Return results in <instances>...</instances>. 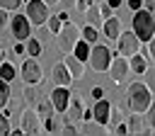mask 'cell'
<instances>
[{"label":"cell","mask_w":155,"mask_h":136,"mask_svg":"<svg viewBox=\"0 0 155 136\" xmlns=\"http://www.w3.org/2000/svg\"><path fill=\"white\" fill-rule=\"evenodd\" d=\"M126 102H128V109L131 112H138V114H145V109L153 107V92L145 83L136 80L126 87Z\"/></svg>","instance_id":"obj_1"},{"label":"cell","mask_w":155,"mask_h":136,"mask_svg":"<svg viewBox=\"0 0 155 136\" xmlns=\"http://www.w3.org/2000/svg\"><path fill=\"white\" fill-rule=\"evenodd\" d=\"M133 34H136L140 41H153V34H155V17H153L150 10H145V7L133 10Z\"/></svg>","instance_id":"obj_2"},{"label":"cell","mask_w":155,"mask_h":136,"mask_svg":"<svg viewBox=\"0 0 155 136\" xmlns=\"http://www.w3.org/2000/svg\"><path fill=\"white\" fill-rule=\"evenodd\" d=\"M56 36V44H58V49L63 51V53H70L73 51V46H75V41L80 39V29H78V24L75 22H63L61 24V29L53 34Z\"/></svg>","instance_id":"obj_3"},{"label":"cell","mask_w":155,"mask_h":136,"mask_svg":"<svg viewBox=\"0 0 155 136\" xmlns=\"http://www.w3.org/2000/svg\"><path fill=\"white\" fill-rule=\"evenodd\" d=\"M109 61H111V51H109V46H104V44H92V46H90L87 63L92 66V70L104 73V70L109 68Z\"/></svg>","instance_id":"obj_4"},{"label":"cell","mask_w":155,"mask_h":136,"mask_svg":"<svg viewBox=\"0 0 155 136\" xmlns=\"http://www.w3.org/2000/svg\"><path fill=\"white\" fill-rule=\"evenodd\" d=\"M22 80H24V85H36V87L44 83V68L34 56L22 61Z\"/></svg>","instance_id":"obj_5"},{"label":"cell","mask_w":155,"mask_h":136,"mask_svg":"<svg viewBox=\"0 0 155 136\" xmlns=\"http://www.w3.org/2000/svg\"><path fill=\"white\" fill-rule=\"evenodd\" d=\"M24 17L29 19L31 27H41L48 17V5L44 0H27V10H24Z\"/></svg>","instance_id":"obj_6"},{"label":"cell","mask_w":155,"mask_h":136,"mask_svg":"<svg viewBox=\"0 0 155 136\" xmlns=\"http://www.w3.org/2000/svg\"><path fill=\"white\" fill-rule=\"evenodd\" d=\"M116 44H119V53L121 56H133V53H138V49H140V39L133 34V29H126V32H119V36H116Z\"/></svg>","instance_id":"obj_7"},{"label":"cell","mask_w":155,"mask_h":136,"mask_svg":"<svg viewBox=\"0 0 155 136\" xmlns=\"http://www.w3.org/2000/svg\"><path fill=\"white\" fill-rule=\"evenodd\" d=\"M7 22H10V32H12V36H15L17 41H24V39L31 34V24H29V19H27L24 15H19V10H17Z\"/></svg>","instance_id":"obj_8"},{"label":"cell","mask_w":155,"mask_h":136,"mask_svg":"<svg viewBox=\"0 0 155 136\" xmlns=\"http://www.w3.org/2000/svg\"><path fill=\"white\" fill-rule=\"evenodd\" d=\"M22 134H41V117L36 114L34 107H27L22 112V124H19Z\"/></svg>","instance_id":"obj_9"},{"label":"cell","mask_w":155,"mask_h":136,"mask_svg":"<svg viewBox=\"0 0 155 136\" xmlns=\"http://www.w3.org/2000/svg\"><path fill=\"white\" fill-rule=\"evenodd\" d=\"M109 78L114 80V83H121V80H126V75H128V58L126 56H116L114 61H109Z\"/></svg>","instance_id":"obj_10"},{"label":"cell","mask_w":155,"mask_h":136,"mask_svg":"<svg viewBox=\"0 0 155 136\" xmlns=\"http://www.w3.org/2000/svg\"><path fill=\"white\" fill-rule=\"evenodd\" d=\"M51 104H53V112H65L68 107V100H70V90L68 87H61V85H53V92H51Z\"/></svg>","instance_id":"obj_11"},{"label":"cell","mask_w":155,"mask_h":136,"mask_svg":"<svg viewBox=\"0 0 155 136\" xmlns=\"http://www.w3.org/2000/svg\"><path fill=\"white\" fill-rule=\"evenodd\" d=\"M63 66L68 68V73H70V78H73V80L85 78V61L75 58L73 53H65V56H63Z\"/></svg>","instance_id":"obj_12"},{"label":"cell","mask_w":155,"mask_h":136,"mask_svg":"<svg viewBox=\"0 0 155 136\" xmlns=\"http://www.w3.org/2000/svg\"><path fill=\"white\" fill-rule=\"evenodd\" d=\"M82 109H85V107H82V100H80L78 95L73 97V92H70V100H68V107H65V112H68V114H65V121L78 124V121L82 119Z\"/></svg>","instance_id":"obj_13"},{"label":"cell","mask_w":155,"mask_h":136,"mask_svg":"<svg viewBox=\"0 0 155 136\" xmlns=\"http://www.w3.org/2000/svg\"><path fill=\"white\" fill-rule=\"evenodd\" d=\"M102 32H104V39L107 41H116V36H119V32H121V22H119V17H104V22H102Z\"/></svg>","instance_id":"obj_14"},{"label":"cell","mask_w":155,"mask_h":136,"mask_svg":"<svg viewBox=\"0 0 155 136\" xmlns=\"http://www.w3.org/2000/svg\"><path fill=\"white\" fill-rule=\"evenodd\" d=\"M51 80H53V85H61V87H70V83H73V78L63 63H56L51 68Z\"/></svg>","instance_id":"obj_15"},{"label":"cell","mask_w":155,"mask_h":136,"mask_svg":"<svg viewBox=\"0 0 155 136\" xmlns=\"http://www.w3.org/2000/svg\"><path fill=\"white\" fill-rule=\"evenodd\" d=\"M82 17H85V24H92V27H97V29H99V27H102V22H104V19H102V15H99V5H97L94 0L85 7Z\"/></svg>","instance_id":"obj_16"},{"label":"cell","mask_w":155,"mask_h":136,"mask_svg":"<svg viewBox=\"0 0 155 136\" xmlns=\"http://www.w3.org/2000/svg\"><path fill=\"white\" fill-rule=\"evenodd\" d=\"M109 102L104 100V97H99V100H94V107H92V119L94 121H99V124H107V119H109Z\"/></svg>","instance_id":"obj_17"},{"label":"cell","mask_w":155,"mask_h":136,"mask_svg":"<svg viewBox=\"0 0 155 136\" xmlns=\"http://www.w3.org/2000/svg\"><path fill=\"white\" fill-rule=\"evenodd\" d=\"M78 131H80V134H109L107 124H99V121H94V119H85V121H80Z\"/></svg>","instance_id":"obj_18"},{"label":"cell","mask_w":155,"mask_h":136,"mask_svg":"<svg viewBox=\"0 0 155 136\" xmlns=\"http://www.w3.org/2000/svg\"><path fill=\"white\" fill-rule=\"evenodd\" d=\"M148 68H150V66H148V61H145L140 53H133V56H128V70H133L136 75H143Z\"/></svg>","instance_id":"obj_19"},{"label":"cell","mask_w":155,"mask_h":136,"mask_svg":"<svg viewBox=\"0 0 155 136\" xmlns=\"http://www.w3.org/2000/svg\"><path fill=\"white\" fill-rule=\"evenodd\" d=\"M143 129H145V119H143V114L133 112V114L128 117V121H126V131H128V134H143Z\"/></svg>","instance_id":"obj_20"},{"label":"cell","mask_w":155,"mask_h":136,"mask_svg":"<svg viewBox=\"0 0 155 136\" xmlns=\"http://www.w3.org/2000/svg\"><path fill=\"white\" fill-rule=\"evenodd\" d=\"M24 53L27 56H41V39H36V36H27L24 39Z\"/></svg>","instance_id":"obj_21"},{"label":"cell","mask_w":155,"mask_h":136,"mask_svg":"<svg viewBox=\"0 0 155 136\" xmlns=\"http://www.w3.org/2000/svg\"><path fill=\"white\" fill-rule=\"evenodd\" d=\"M80 39H85V41L92 46V44H97V39H99V29L92 27V24H82V29H80Z\"/></svg>","instance_id":"obj_22"},{"label":"cell","mask_w":155,"mask_h":136,"mask_svg":"<svg viewBox=\"0 0 155 136\" xmlns=\"http://www.w3.org/2000/svg\"><path fill=\"white\" fill-rule=\"evenodd\" d=\"M70 53H73L75 58H80V61H87V56H90V44H87L85 39H78Z\"/></svg>","instance_id":"obj_23"},{"label":"cell","mask_w":155,"mask_h":136,"mask_svg":"<svg viewBox=\"0 0 155 136\" xmlns=\"http://www.w3.org/2000/svg\"><path fill=\"white\" fill-rule=\"evenodd\" d=\"M36 114L39 117H53V104H51V100H44V97H39V102H36Z\"/></svg>","instance_id":"obj_24"},{"label":"cell","mask_w":155,"mask_h":136,"mask_svg":"<svg viewBox=\"0 0 155 136\" xmlns=\"http://www.w3.org/2000/svg\"><path fill=\"white\" fill-rule=\"evenodd\" d=\"M22 95H24V102H27L29 107H34V104L39 102V92H36V85H24Z\"/></svg>","instance_id":"obj_25"},{"label":"cell","mask_w":155,"mask_h":136,"mask_svg":"<svg viewBox=\"0 0 155 136\" xmlns=\"http://www.w3.org/2000/svg\"><path fill=\"white\" fill-rule=\"evenodd\" d=\"M0 78H2L5 83H10V80H15V78H17V75H15V66H12L7 58L0 63Z\"/></svg>","instance_id":"obj_26"},{"label":"cell","mask_w":155,"mask_h":136,"mask_svg":"<svg viewBox=\"0 0 155 136\" xmlns=\"http://www.w3.org/2000/svg\"><path fill=\"white\" fill-rule=\"evenodd\" d=\"M10 104V85L0 78V109H5Z\"/></svg>","instance_id":"obj_27"},{"label":"cell","mask_w":155,"mask_h":136,"mask_svg":"<svg viewBox=\"0 0 155 136\" xmlns=\"http://www.w3.org/2000/svg\"><path fill=\"white\" fill-rule=\"evenodd\" d=\"M121 117H124V114H121V109H119V107H109V119H107L109 131L114 129V124H119V121H121Z\"/></svg>","instance_id":"obj_28"},{"label":"cell","mask_w":155,"mask_h":136,"mask_svg":"<svg viewBox=\"0 0 155 136\" xmlns=\"http://www.w3.org/2000/svg\"><path fill=\"white\" fill-rule=\"evenodd\" d=\"M22 5H24L22 0H0V7H5L7 12H17Z\"/></svg>","instance_id":"obj_29"},{"label":"cell","mask_w":155,"mask_h":136,"mask_svg":"<svg viewBox=\"0 0 155 136\" xmlns=\"http://www.w3.org/2000/svg\"><path fill=\"white\" fill-rule=\"evenodd\" d=\"M5 134H10V117L0 112V136H5Z\"/></svg>","instance_id":"obj_30"},{"label":"cell","mask_w":155,"mask_h":136,"mask_svg":"<svg viewBox=\"0 0 155 136\" xmlns=\"http://www.w3.org/2000/svg\"><path fill=\"white\" fill-rule=\"evenodd\" d=\"M99 15H102V19H104V17H111V15H114V10H111L109 5H102V7H99Z\"/></svg>","instance_id":"obj_31"},{"label":"cell","mask_w":155,"mask_h":136,"mask_svg":"<svg viewBox=\"0 0 155 136\" xmlns=\"http://www.w3.org/2000/svg\"><path fill=\"white\" fill-rule=\"evenodd\" d=\"M99 97H104V90H102L99 85H94V87H92V100H99Z\"/></svg>","instance_id":"obj_32"},{"label":"cell","mask_w":155,"mask_h":136,"mask_svg":"<svg viewBox=\"0 0 155 136\" xmlns=\"http://www.w3.org/2000/svg\"><path fill=\"white\" fill-rule=\"evenodd\" d=\"M126 5H128V7H131V12H133V10H138V7L143 5V0H126Z\"/></svg>","instance_id":"obj_33"},{"label":"cell","mask_w":155,"mask_h":136,"mask_svg":"<svg viewBox=\"0 0 155 136\" xmlns=\"http://www.w3.org/2000/svg\"><path fill=\"white\" fill-rule=\"evenodd\" d=\"M7 19H10V17H7V10H5V7H0V27H2V24H7Z\"/></svg>","instance_id":"obj_34"},{"label":"cell","mask_w":155,"mask_h":136,"mask_svg":"<svg viewBox=\"0 0 155 136\" xmlns=\"http://www.w3.org/2000/svg\"><path fill=\"white\" fill-rule=\"evenodd\" d=\"M61 5H63V10H73L75 7V0H58Z\"/></svg>","instance_id":"obj_35"},{"label":"cell","mask_w":155,"mask_h":136,"mask_svg":"<svg viewBox=\"0 0 155 136\" xmlns=\"http://www.w3.org/2000/svg\"><path fill=\"white\" fill-rule=\"evenodd\" d=\"M15 53H24V41H15Z\"/></svg>","instance_id":"obj_36"},{"label":"cell","mask_w":155,"mask_h":136,"mask_svg":"<svg viewBox=\"0 0 155 136\" xmlns=\"http://www.w3.org/2000/svg\"><path fill=\"white\" fill-rule=\"evenodd\" d=\"M121 2H124V0H107V5H109L111 10H116V7H121Z\"/></svg>","instance_id":"obj_37"},{"label":"cell","mask_w":155,"mask_h":136,"mask_svg":"<svg viewBox=\"0 0 155 136\" xmlns=\"http://www.w3.org/2000/svg\"><path fill=\"white\" fill-rule=\"evenodd\" d=\"M140 7H145V10H150V12L155 10V5H153V0H143V5H140Z\"/></svg>","instance_id":"obj_38"},{"label":"cell","mask_w":155,"mask_h":136,"mask_svg":"<svg viewBox=\"0 0 155 136\" xmlns=\"http://www.w3.org/2000/svg\"><path fill=\"white\" fill-rule=\"evenodd\" d=\"M5 58H7V53H5V49H0V63H2Z\"/></svg>","instance_id":"obj_39"},{"label":"cell","mask_w":155,"mask_h":136,"mask_svg":"<svg viewBox=\"0 0 155 136\" xmlns=\"http://www.w3.org/2000/svg\"><path fill=\"white\" fill-rule=\"evenodd\" d=\"M44 2H46L48 7H56V2H58V0H44Z\"/></svg>","instance_id":"obj_40"},{"label":"cell","mask_w":155,"mask_h":136,"mask_svg":"<svg viewBox=\"0 0 155 136\" xmlns=\"http://www.w3.org/2000/svg\"><path fill=\"white\" fill-rule=\"evenodd\" d=\"M22 2H27V0H22Z\"/></svg>","instance_id":"obj_41"}]
</instances>
